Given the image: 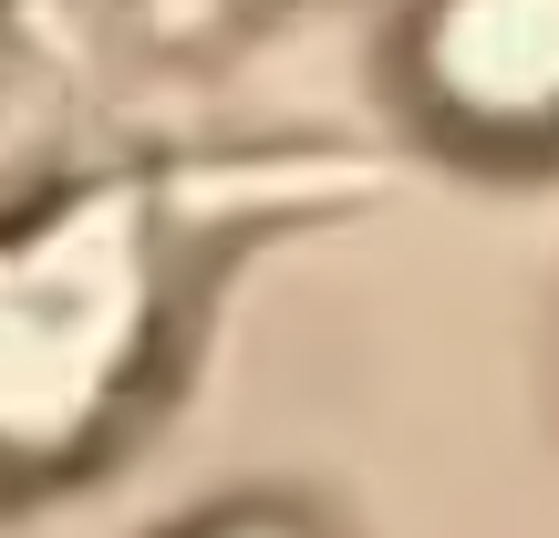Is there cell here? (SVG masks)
I'll list each match as a JSON object with an SVG mask.
<instances>
[{"mask_svg":"<svg viewBox=\"0 0 559 538\" xmlns=\"http://www.w3.org/2000/svg\"><path fill=\"white\" fill-rule=\"evenodd\" d=\"M404 73L445 135L539 156L559 145V0H415Z\"/></svg>","mask_w":559,"mask_h":538,"instance_id":"1","label":"cell"}]
</instances>
